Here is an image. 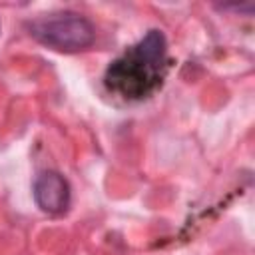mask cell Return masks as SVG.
Masks as SVG:
<instances>
[{
    "label": "cell",
    "mask_w": 255,
    "mask_h": 255,
    "mask_svg": "<svg viewBox=\"0 0 255 255\" xmlns=\"http://www.w3.org/2000/svg\"><path fill=\"white\" fill-rule=\"evenodd\" d=\"M26 30L42 46L68 54L88 50L96 40L94 24L70 10L38 14L26 24Z\"/></svg>",
    "instance_id": "6da1fadb"
},
{
    "label": "cell",
    "mask_w": 255,
    "mask_h": 255,
    "mask_svg": "<svg viewBox=\"0 0 255 255\" xmlns=\"http://www.w3.org/2000/svg\"><path fill=\"white\" fill-rule=\"evenodd\" d=\"M32 195L36 205L50 215H60L70 205V183L58 171H42L32 185Z\"/></svg>",
    "instance_id": "7a4b0ae2"
},
{
    "label": "cell",
    "mask_w": 255,
    "mask_h": 255,
    "mask_svg": "<svg viewBox=\"0 0 255 255\" xmlns=\"http://www.w3.org/2000/svg\"><path fill=\"white\" fill-rule=\"evenodd\" d=\"M135 58H139L143 64L155 68L157 64H161L163 56H165V36L161 30H149L137 46H133L131 52Z\"/></svg>",
    "instance_id": "3957f363"
}]
</instances>
